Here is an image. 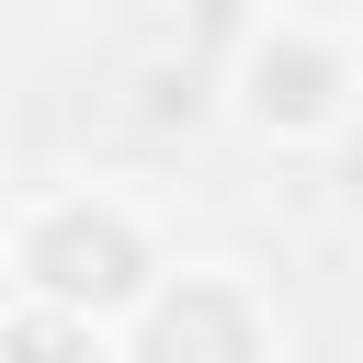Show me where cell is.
Returning <instances> with one entry per match:
<instances>
[{"mask_svg":"<svg viewBox=\"0 0 363 363\" xmlns=\"http://www.w3.org/2000/svg\"><path fill=\"white\" fill-rule=\"evenodd\" d=\"M0 261H11V295L23 306H57V318H91V329H125L147 306V284L170 272L159 261V227L102 193V182H68V193H34L0 216Z\"/></svg>","mask_w":363,"mask_h":363,"instance_id":"cell-1","label":"cell"},{"mask_svg":"<svg viewBox=\"0 0 363 363\" xmlns=\"http://www.w3.org/2000/svg\"><path fill=\"white\" fill-rule=\"evenodd\" d=\"M227 102H238L250 136H272V147H318V136L352 125V102H363V57H352L340 34H318L306 11H261V23L238 34V57H227Z\"/></svg>","mask_w":363,"mask_h":363,"instance_id":"cell-2","label":"cell"},{"mask_svg":"<svg viewBox=\"0 0 363 363\" xmlns=\"http://www.w3.org/2000/svg\"><path fill=\"white\" fill-rule=\"evenodd\" d=\"M284 352V318L261 306L250 272L227 261H182L147 284V306L113 329V363H272Z\"/></svg>","mask_w":363,"mask_h":363,"instance_id":"cell-3","label":"cell"},{"mask_svg":"<svg viewBox=\"0 0 363 363\" xmlns=\"http://www.w3.org/2000/svg\"><path fill=\"white\" fill-rule=\"evenodd\" d=\"M0 363H113V329L91 318H57V306H0Z\"/></svg>","mask_w":363,"mask_h":363,"instance_id":"cell-4","label":"cell"},{"mask_svg":"<svg viewBox=\"0 0 363 363\" xmlns=\"http://www.w3.org/2000/svg\"><path fill=\"white\" fill-rule=\"evenodd\" d=\"M0 306H11V261H0Z\"/></svg>","mask_w":363,"mask_h":363,"instance_id":"cell-5","label":"cell"}]
</instances>
